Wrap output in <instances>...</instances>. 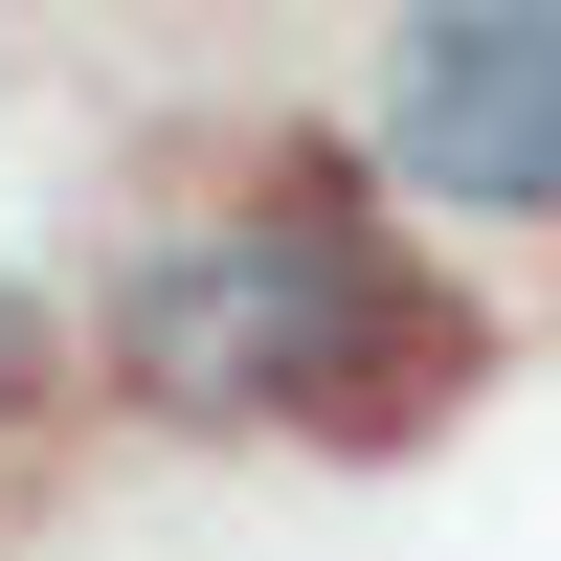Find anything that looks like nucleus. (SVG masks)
Here are the masks:
<instances>
[{
    "label": "nucleus",
    "instance_id": "nucleus-1",
    "mask_svg": "<svg viewBox=\"0 0 561 561\" xmlns=\"http://www.w3.org/2000/svg\"><path fill=\"white\" fill-rule=\"evenodd\" d=\"M113 382L158 427H293V449H404L427 404H472V293L382 248V203L270 180V203L180 225L158 270H113Z\"/></svg>",
    "mask_w": 561,
    "mask_h": 561
},
{
    "label": "nucleus",
    "instance_id": "nucleus-2",
    "mask_svg": "<svg viewBox=\"0 0 561 561\" xmlns=\"http://www.w3.org/2000/svg\"><path fill=\"white\" fill-rule=\"evenodd\" d=\"M382 180L449 225H561V0H427L382 45Z\"/></svg>",
    "mask_w": 561,
    "mask_h": 561
}]
</instances>
